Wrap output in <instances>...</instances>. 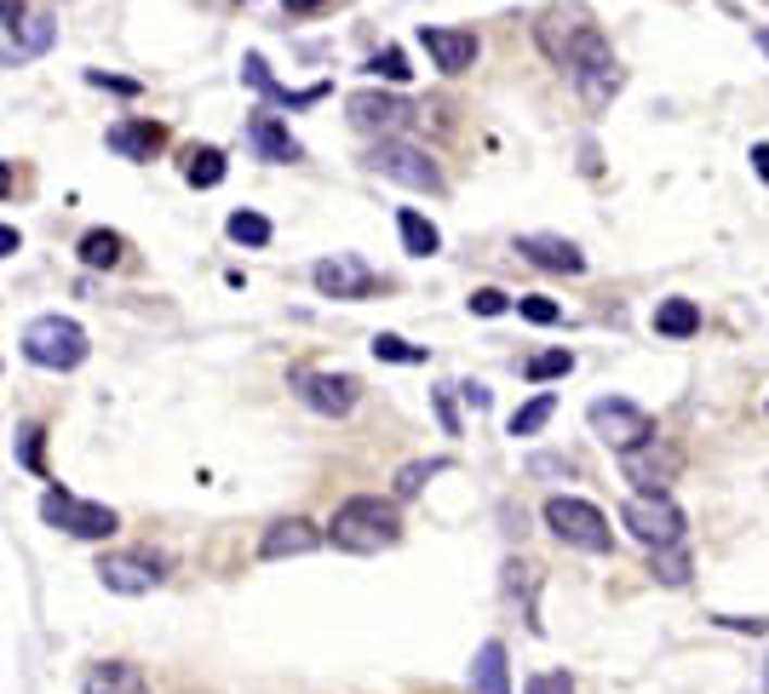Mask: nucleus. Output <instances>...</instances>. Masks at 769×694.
I'll use <instances>...</instances> for the list:
<instances>
[{
    "label": "nucleus",
    "instance_id": "nucleus-1",
    "mask_svg": "<svg viewBox=\"0 0 769 694\" xmlns=\"http://www.w3.org/2000/svg\"><path fill=\"white\" fill-rule=\"evenodd\" d=\"M540 47H545L552 64H563V70L580 80V92L592 98V104H603L609 92H620L615 52H609V40H603V29L592 24V12H580V7L545 12L540 17Z\"/></svg>",
    "mask_w": 769,
    "mask_h": 694
},
{
    "label": "nucleus",
    "instance_id": "nucleus-2",
    "mask_svg": "<svg viewBox=\"0 0 769 694\" xmlns=\"http://www.w3.org/2000/svg\"><path fill=\"white\" fill-rule=\"evenodd\" d=\"M328 540L351 557H379L402 540V517H396V500H379V494H356L333 512L328 522Z\"/></svg>",
    "mask_w": 769,
    "mask_h": 694
},
{
    "label": "nucleus",
    "instance_id": "nucleus-3",
    "mask_svg": "<svg viewBox=\"0 0 769 694\" xmlns=\"http://www.w3.org/2000/svg\"><path fill=\"white\" fill-rule=\"evenodd\" d=\"M87 333H80V321H64V316H35L24 328V356L35 367H52V374H70V367L87 362Z\"/></svg>",
    "mask_w": 769,
    "mask_h": 694
},
{
    "label": "nucleus",
    "instance_id": "nucleus-4",
    "mask_svg": "<svg viewBox=\"0 0 769 694\" xmlns=\"http://www.w3.org/2000/svg\"><path fill=\"white\" fill-rule=\"evenodd\" d=\"M545 528H552V534H557L563 545L597 551V557L615 545V528H609V517H603L592 500H569V494L545 500Z\"/></svg>",
    "mask_w": 769,
    "mask_h": 694
},
{
    "label": "nucleus",
    "instance_id": "nucleus-5",
    "mask_svg": "<svg viewBox=\"0 0 769 694\" xmlns=\"http://www.w3.org/2000/svg\"><path fill=\"white\" fill-rule=\"evenodd\" d=\"M585 425H592L615 454H632V447L655 442V419L643 414L638 402H626V396H597L592 407H585Z\"/></svg>",
    "mask_w": 769,
    "mask_h": 694
},
{
    "label": "nucleus",
    "instance_id": "nucleus-6",
    "mask_svg": "<svg viewBox=\"0 0 769 694\" xmlns=\"http://www.w3.org/2000/svg\"><path fill=\"white\" fill-rule=\"evenodd\" d=\"M40 522L47 528H64L70 540H110L121 517L110 512V505H92V500H75L64 494V488H52L47 500H40Z\"/></svg>",
    "mask_w": 769,
    "mask_h": 694
},
{
    "label": "nucleus",
    "instance_id": "nucleus-7",
    "mask_svg": "<svg viewBox=\"0 0 769 694\" xmlns=\"http://www.w3.org/2000/svg\"><path fill=\"white\" fill-rule=\"evenodd\" d=\"M620 522L632 528V534L650 545V551H660V545H683V512L666 494H632L620 505Z\"/></svg>",
    "mask_w": 769,
    "mask_h": 694
},
{
    "label": "nucleus",
    "instance_id": "nucleus-8",
    "mask_svg": "<svg viewBox=\"0 0 769 694\" xmlns=\"http://www.w3.org/2000/svg\"><path fill=\"white\" fill-rule=\"evenodd\" d=\"M368 167L384 173V178H396V184H408V190H442V173H437V161L425 155L419 144H402V138H384V144L368 155Z\"/></svg>",
    "mask_w": 769,
    "mask_h": 694
},
{
    "label": "nucleus",
    "instance_id": "nucleus-9",
    "mask_svg": "<svg viewBox=\"0 0 769 694\" xmlns=\"http://www.w3.org/2000/svg\"><path fill=\"white\" fill-rule=\"evenodd\" d=\"M293 396L305 402L311 414L345 419L351 407H356V396H362V384L351 374H305V367H299V374H293Z\"/></svg>",
    "mask_w": 769,
    "mask_h": 694
},
{
    "label": "nucleus",
    "instance_id": "nucleus-10",
    "mask_svg": "<svg viewBox=\"0 0 769 694\" xmlns=\"http://www.w3.org/2000/svg\"><path fill=\"white\" fill-rule=\"evenodd\" d=\"M311 281L322 288V299H368L374 288H379V276L362 264L356 253H339V258H322L316 270H311Z\"/></svg>",
    "mask_w": 769,
    "mask_h": 694
},
{
    "label": "nucleus",
    "instance_id": "nucleus-11",
    "mask_svg": "<svg viewBox=\"0 0 769 694\" xmlns=\"http://www.w3.org/2000/svg\"><path fill=\"white\" fill-rule=\"evenodd\" d=\"M98 580L121 597H144V591L161 585V557H144V551H115V557L98 563Z\"/></svg>",
    "mask_w": 769,
    "mask_h": 694
},
{
    "label": "nucleus",
    "instance_id": "nucleus-12",
    "mask_svg": "<svg viewBox=\"0 0 769 694\" xmlns=\"http://www.w3.org/2000/svg\"><path fill=\"white\" fill-rule=\"evenodd\" d=\"M345 115H351L356 133H402L414 121V104H402V98H391V92H351Z\"/></svg>",
    "mask_w": 769,
    "mask_h": 694
},
{
    "label": "nucleus",
    "instance_id": "nucleus-13",
    "mask_svg": "<svg viewBox=\"0 0 769 694\" xmlns=\"http://www.w3.org/2000/svg\"><path fill=\"white\" fill-rule=\"evenodd\" d=\"M620 465H626V482H638V494H666V482L678 477V454L660 442H643L632 454H620Z\"/></svg>",
    "mask_w": 769,
    "mask_h": 694
},
{
    "label": "nucleus",
    "instance_id": "nucleus-14",
    "mask_svg": "<svg viewBox=\"0 0 769 694\" xmlns=\"http://www.w3.org/2000/svg\"><path fill=\"white\" fill-rule=\"evenodd\" d=\"M241 80H248L253 92H265L270 104H281V110H305V104H322V98H328V80H316V87H305V92L281 87V80L270 75V64H265L259 52H248V58H241Z\"/></svg>",
    "mask_w": 769,
    "mask_h": 694
},
{
    "label": "nucleus",
    "instance_id": "nucleus-15",
    "mask_svg": "<svg viewBox=\"0 0 769 694\" xmlns=\"http://www.w3.org/2000/svg\"><path fill=\"white\" fill-rule=\"evenodd\" d=\"M419 47L431 52V64L442 75H465V70L477 64V35L471 29H431V24H425L419 29Z\"/></svg>",
    "mask_w": 769,
    "mask_h": 694
},
{
    "label": "nucleus",
    "instance_id": "nucleus-16",
    "mask_svg": "<svg viewBox=\"0 0 769 694\" xmlns=\"http://www.w3.org/2000/svg\"><path fill=\"white\" fill-rule=\"evenodd\" d=\"M517 253L529 258V264H540V270H557V276H580V270H585V253L575 248V241L545 236V230L522 236V241H517Z\"/></svg>",
    "mask_w": 769,
    "mask_h": 694
},
{
    "label": "nucleus",
    "instance_id": "nucleus-17",
    "mask_svg": "<svg viewBox=\"0 0 769 694\" xmlns=\"http://www.w3.org/2000/svg\"><path fill=\"white\" fill-rule=\"evenodd\" d=\"M248 144H253L259 161H299V155H305V150H299V138L281 127L270 110H253V121H248Z\"/></svg>",
    "mask_w": 769,
    "mask_h": 694
},
{
    "label": "nucleus",
    "instance_id": "nucleus-18",
    "mask_svg": "<svg viewBox=\"0 0 769 694\" xmlns=\"http://www.w3.org/2000/svg\"><path fill=\"white\" fill-rule=\"evenodd\" d=\"M322 545V534L305 522V517H281L265 540H259V557L265 563H281V557H305V551H316Z\"/></svg>",
    "mask_w": 769,
    "mask_h": 694
},
{
    "label": "nucleus",
    "instance_id": "nucleus-19",
    "mask_svg": "<svg viewBox=\"0 0 769 694\" xmlns=\"http://www.w3.org/2000/svg\"><path fill=\"white\" fill-rule=\"evenodd\" d=\"M161 144H167V127H161V121H121V127H110V150L127 155V161H155Z\"/></svg>",
    "mask_w": 769,
    "mask_h": 694
},
{
    "label": "nucleus",
    "instance_id": "nucleus-20",
    "mask_svg": "<svg viewBox=\"0 0 769 694\" xmlns=\"http://www.w3.org/2000/svg\"><path fill=\"white\" fill-rule=\"evenodd\" d=\"M80 694H150V683H144V671H138V666L110 660V666H92V671H87Z\"/></svg>",
    "mask_w": 769,
    "mask_h": 694
},
{
    "label": "nucleus",
    "instance_id": "nucleus-21",
    "mask_svg": "<svg viewBox=\"0 0 769 694\" xmlns=\"http://www.w3.org/2000/svg\"><path fill=\"white\" fill-rule=\"evenodd\" d=\"M477 694H512V671H505V643L489 638L477 648V671H471Z\"/></svg>",
    "mask_w": 769,
    "mask_h": 694
},
{
    "label": "nucleus",
    "instance_id": "nucleus-22",
    "mask_svg": "<svg viewBox=\"0 0 769 694\" xmlns=\"http://www.w3.org/2000/svg\"><path fill=\"white\" fill-rule=\"evenodd\" d=\"M52 35H58V24H52L47 12H40V17H24V29H7V58L17 64V58L47 52V47H52Z\"/></svg>",
    "mask_w": 769,
    "mask_h": 694
},
{
    "label": "nucleus",
    "instance_id": "nucleus-23",
    "mask_svg": "<svg viewBox=\"0 0 769 694\" xmlns=\"http://www.w3.org/2000/svg\"><path fill=\"white\" fill-rule=\"evenodd\" d=\"M695 328H701V304H695V299H660V304H655V333L690 339Z\"/></svg>",
    "mask_w": 769,
    "mask_h": 694
},
{
    "label": "nucleus",
    "instance_id": "nucleus-24",
    "mask_svg": "<svg viewBox=\"0 0 769 694\" xmlns=\"http://www.w3.org/2000/svg\"><path fill=\"white\" fill-rule=\"evenodd\" d=\"M396 230H402V248H408L414 258H431V253L442 248L437 224L425 218V213H414V207H402V213H396Z\"/></svg>",
    "mask_w": 769,
    "mask_h": 694
},
{
    "label": "nucleus",
    "instance_id": "nucleus-25",
    "mask_svg": "<svg viewBox=\"0 0 769 694\" xmlns=\"http://www.w3.org/2000/svg\"><path fill=\"white\" fill-rule=\"evenodd\" d=\"M80 264H87V270H115V264H121V236L115 230L80 236Z\"/></svg>",
    "mask_w": 769,
    "mask_h": 694
},
{
    "label": "nucleus",
    "instance_id": "nucleus-26",
    "mask_svg": "<svg viewBox=\"0 0 769 694\" xmlns=\"http://www.w3.org/2000/svg\"><path fill=\"white\" fill-rule=\"evenodd\" d=\"M557 414V396L552 391H540L534 402H522L517 414H512V437H534V431H545V419Z\"/></svg>",
    "mask_w": 769,
    "mask_h": 694
},
{
    "label": "nucleus",
    "instance_id": "nucleus-27",
    "mask_svg": "<svg viewBox=\"0 0 769 694\" xmlns=\"http://www.w3.org/2000/svg\"><path fill=\"white\" fill-rule=\"evenodd\" d=\"M185 178L196 184V190H213V184H225V150H190Z\"/></svg>",
    "mask_w": 769,
    "mask_h": 694
},
{
    "label": "nucleus",
    "instance_id": "nucleus-28",
    "mask_svg": "<svg viewBox=\"0 0 769 694\" xmlns=\"http://www.w3.org/2000/svg\"><path fill=\"white\" fill-rule=\"evenodd\" d=\"M230 241H241V248H265L270 241V218L265 213H253V207H241V213H230Z\"/></svg>",
    "mask_w": 769,
    "mask_h": 694
},
{
    "label": "nucleus",
    "instance_id": "nucleus-29",
    "mask_svg": "<svg viewBox=\"0 0 769 694\" xmlns=\"http://www.w3.org/2000/svg\"><path fill=\"white\" fill-rule=\"evenodd\" d=\"M442 471H449V459H419V465H402V471H396V500H414L419 488L431 482V477H442Z\"/></svg>",
    "mask_w": 769,
    "mask_h": 694
},
{
    "label": "nucleus",
    "instance_id": "nucleus-30",
    "mask_svg": "<svg viewBox=\"0 0 769 694\" xmlns=\"http://www.w3.org/2000/svg\"><path fill=\"white\" fill-rule=\"evenodd\" d=\"M569 367H575V356H569V351H534L529 362H522V374H529L534 384H545V379L569 374Z\"/></svg>",
    "mask_w": 769,
    "mask_h": 694
},
{
    "label": "nucleus",
    "instance_id": "nucleus-31",
    "mask_svg": "<svg viewBox=\"0 0 769 694\" xmlns=\"http://www.w3.org/2000/svg\"><path fill=\"white\" fill-rule=\"evenodd\" d=\"M655 575L666 585H683V580H690V551H683V545H660L655 551Z\"/></svg>",
    "mask_w": 769,
    "mask_h": 694
},
{
    "label": "nucleus",
    "instance_id": "nucleus-32",
    "mask_svg": "<svg viewBox=\"0 0 769 694\" xmlns=\"http://www.w3.org/2000/svg\"><path fill=\"white\" fill-rule=\"evenodd\" d=\"M362 70H368L374 80H396V87H402V80H408L414 70H408V58H402L396 47H384V52H374L368 58V64H362Z\"/></svg>",
    "mask_w": 769,
    "mask_h": 694
},
{
    "label": "nucleus",
    "instance_id": "nucleus-33",
    "mask_svg": "<svg viewBox=\"0 0 769 694\" xmlns=\"http://www.w3.org/2000/svg\"><path fill=\"white\" fill-rule=\"evenodd\" d=\"M374 356H379V362H402V367H414V362H425V351H419V344H408V339H396V333H379V339H374Z\"/></svg>",
    "mask_w": 769,
    "mask_h": 694
},
{
    "label": "nucleus",
    "instance_id": "nucleus-34",
    "mask_svg": "<svg viewBox=\"0 0 769 694\" xmlns=\"http://www.w3.org/2000/svg\"><path fill=\"white\" fill-rule=\"evenodd\" d=\"M517 311L529 316V321H540V328L563 321V304H557V299H545V293H522V299H517Z\"/></svg>",
    "mask_w": 769,
    "mask_h": 694
},
{
    "label": "nucleus",
    "instance_id": "nucleus-35",
    "mask_svg": "<svg viewBox=\"0 0 769 694\" xmlns=\"http://www.w3.org/2000/svg\"><path fill=\"white\" fill-rule=\"evenodd\" d=\"M529 694H575V683H569V671H534Z\"/></svg>",
    "mask_w": 769,
    "mask_h": 694
},
{
    "label": "nucleus",
    "instance_id": "nucleus-36",
    "mask_svg": "<svg viewBox=\"0 0 769 694\" xmlns=\"http://www.w3.org/2000/svg\"><path fill=\"white\" fill-rule=\"evenodd\" d=\"M471 311H477V316H500V311H512V299H505L500 288H477V293H471Z\"/></svg>",
    "mask_w": 769,
    "mask_h": 694
},
{
    "label": "nucleus",
    "instance_id": "nucleus-37",
    "mask_svg": "<svg viewBox=\"0 0 769 694\" xmlns=\"http://www.w3.org/2000/svg\"><path fill=\"white\" fill-rule=\"evenodd\" d=\"M431 407H437V419H442V431H449V437H459V414H454V402H449V391H431Z\"/></svg>",
    "mask_w": 769,
    "mask_h": 694
},
{
    "label": "nucleus",
    "instance_id": "nucleus-38",
    "mask_svg": "<svg viewBox=\"0 0 769 694\" xmlns=\"http://www.w3.org/2000/svg\"><path fill=\"white\" fill-rule=\"evenodd\" d=\"M17 459H24L29 471H40V431H35V425H29L24 437H17Z\"/></svg>",
    "mask_w": 769,
    "mask_h": 694
},
{
    "label": "nucleus",
    "instance_id": "nucleus-39",
    "mask_svg": "<svg viewBox=\"0 0 769 694\" xmlns=\"http://www.w3.org/2000/svg\"><path fill=\"white\" fill-rule=\"evenodd\" d=\"M87 80L92 87H110V92H138V80H121V75H104V70H92Z\"/></svg>",
    "mask_w": 769,
    "mask_h": 694
},
{
    "label": "nucleus",
    "instance_id": "nucleus-40",
    "mask_svg": "<svg viewBox=\"0 0 769 694\" xmlns=\"http://www.w3.org/2000/svg\"><path fill=\"white\" fill-rule=\"evenodd\" d=\"M459 396H465V402H471V407H477V414H482V407H489V384H477V379H465V384H459Z\"/></svg>",
    "mask_w": 769,
    "mask_h": 694
},
{
    "label": "nucleus",
    "instance_id": "nucleus-41",
    "mask_svg": "<svg viewBox=\"0 0 769 694\" xmlns=\"http://www.w3.org/2000/svg\"><path fill=\"white\" fill-rule=\"evenodd\" d=\"M288 12H322V7H333V0H281Z\"/></svg>",
    "mask_w": 769,
    "mask_h": 694
},
{
    "label": "nucleus",
    "instance_id": "nucleus-42",
    "mask_svg": "<svg viewBox=\"0 0 769 694\" xmlns=\"http://www.w3.org/2000/svg\"><path fill=\"white\" fill-rule=\"evenodd\" d=\"M753 167H758V178L769 184V144H753Z\"/></svg>",
    "mask_w": 769,
    "mask_h": 694
},
{
    "label": "nucleus",
    "instance_id": "nucleus-43",
    "mask_svg": "<svg viewBox=\"0 0 769 694\" xmlns=\"http://www.w3.org/2000/svg\"><path fill=\"white\" fill-rule=\"evenodd\" d=\"M758 47H764V52H769V29H758Z\"/></svg>",
    "mask_w": 769,
    "mask_h": 694
},
{
    "label": "nucleus",
    "instance_id": "nucleus-44",
    "mask_svg": "<svg viewBox=\"0 0 769 694\" xmlns=\"http://www.w3.org/2000/svg\"><path fill=\"white\" fill-rule=\"evenodd\" d=\"M764 694H769V660H764Z\"/></svg>",
    "mask_w": 769,
    "mask_h": 694
}]
</instances>
